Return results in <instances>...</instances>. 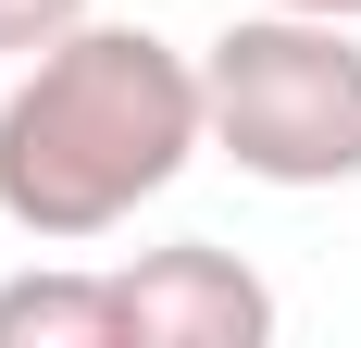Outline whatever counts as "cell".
<instances>
[{
  "mask_svg": "<svg viewBox=\"0 0 361 348\" xmlns=\"http://www.w3.org/2000/svg\"><path fill=\"white\" fill-rule=\"evenodd\" d=\"M200 149H212L200 50H175L162 25L87 13L37 63H13V87H0V224L37 249H100Z\"/></svg>",
  "mask_w": 361,
  "mask_h": 348,
  "instance_id": "1",
  "label": "cell"
},
{
  "mask_svg": "<svg viewBox=\"0 0 361 348\" xmlns=\"http://www.w3.org/2000/svg\"><path fill=\"white\" fill-rule=\"evenodd\" d=\"M200 112L212 149L250 187H361V25L349 13H287L262 0L200 50Z\"/></svg>",
  "mask_w": 361,
  "mask_h": 348,
  "instance_id": "2",
  "label": "cell"
},
{
  "mask_svg": "<svg viewBox=\"0 0 361 348\" xmlns=\"http://www.w3.org/2000/svg\"><path fill=\"white\" fill-rule=\"evenodd\" d=\"M125 286V348H262L274 336V286L212 237H175V249H137V261H112Z\"/></svg>",
  "mask_w": 361,
  "mask_h": 348,
  "instance_id": "3",
  "label": "cell"
},
{
  "mask_svg": "<svg viewBox=\"0 0 361 348\" xmlns=\"http://www.w3.org/2000/svg\"><path fill=\"white\" fill-rule=\"evenodd\" d=\"M0 348H125L112 261H25V274H0Z\"/></svg>",
  "mask_w": 361,
  "mask_h": 348,
  "instance_id": "4",
  "label": "cell"
},
{
  "mask_svg": "<svg viewBox=\"0 0 361 348\" xmlns=\"http://www.w3.org/2000/svg\"><path fill=\"white\" fill-rule=\"evenodd\" d=\"M87 13H100V0H0V75H13V63H37L50 37H75Z\"/></svg>",
  "mask_w": 361,
  "mask_h": 348,
  "instance_id": "5",
  "label": "cell"
},
{
  "mask_svg": "<svg viewBox=\"0 0 361 348\" xmlns=\"http://www.w3.org/2000/svg\"><path fill=\"white\" fill-rule=\"evenodd\" d=\"M287 13H349V25H361V0H287Z\"/></svg>",
  "mask_w": 361,
  "mask_h": 348,
  "instance_id": "6",
  "label": "cell"
}]
</instances>
